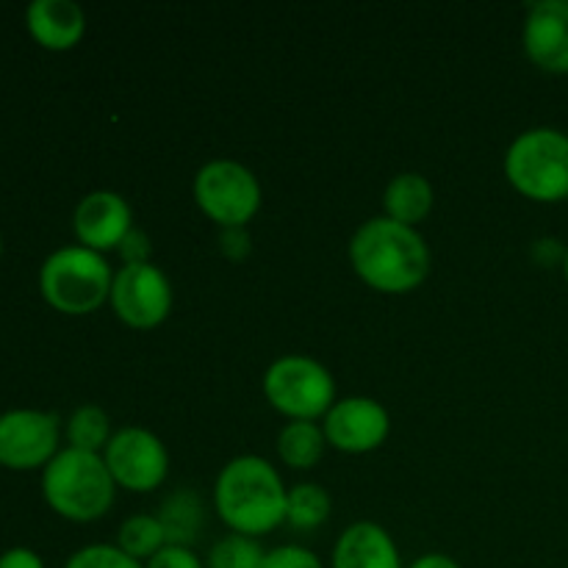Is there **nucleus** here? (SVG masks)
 Wrapping results in <instances>:
<instances>
[{
  "instance_id": "2eb2a0df",
  "label": "nucleus",
  "mask_w": 568,
  "mask_h": 568,
  "mask_svg": "<svg viewBox=\"0 0 568 568\" xmlns=\"http://www.w3.org/2000/svg\"><path fill=\"white\" fill-rule=\"evenodd\" d=\"M26 22L37 44L55 53L72 50L87 33V14L72 0H33L26 11Z\"/></svg>"
},
{
  "instance_id": "f03ea898",
  "label": "nucleus",
  "mask_w": 568,
  "mask_h": 568,
  "mask_svg": "<svg viewBox=\"0 0 568 568\" xmlns=\"http://www.w3.org/2000/svg\"><path fill=\"white\" fill-rule=\"evenodd\" d=\"M286 499L281 471L261 455H239L216 475L214 510L236 536L264 538L286 525Z\"/></svg>"
},
{
  "instance_id": "1a4fd4ad",
  "label": "nucleus",
  "mask_w": 568,
  "mask_h": 568,
  "mask_svg": "<svg viewBox=\"0 0 568 568\" xmlns=\"http://www.w3.org/2000/svg\"><path fill=\"white\" fill-rule=\"evenodd\" d=\"M103 460L116 488L131 494H150L170 475V453L153 430L122 427L103 449Z\"/></svg>"
},
{
  "instance_id": "aec40b11",
  "label": "nucleus",
  "mask_w": 568,
  "mask_h": 568,
  "mask_svg": "<svg viewBox=\"0 0 568 568\" xmlns=\"http://www.w3.org/2000/svg\"><path fill=\"white\" fill-rule=\"evenodd\" d=\"M116 547L125 555H131L139 564H148L153 555H159L166 547L164 527H161L155 514H136L128 516L116 532Z\"/></svg>"
},
{
  "instance_id": "c756f323",
  "label": "nucleus",
  "mask_w": 568,
  "mask_h": 568,
  "mask_svg": "<svg viewBox=\"0 0 568 568\" xmlns=\"http://www.w3.org/2000/svg\"><path fill=\"white\" fill-rule=\"evenodd\" d=\"M560 266H564V275H566V283H568V244H566V255H564V264H560Z\"/></svg>"
},
{
  "instance_id": "b1692460",
  "label": "nucleus",
  "mask_w": 568,
  "mask_h": 568,
  "mask_svg": "<svg viewBox=\"0 0 568 568\" xmlns=\"http://www.w3.org/2000/svg\"><path fill=\"white\" fill-rule=\"evenodd\" d=\"M264 568H325L320 555L311 552L300 544H283V547L266 549Z\"/></svg>"
},
{
  "instance_id": "dca6fc26",
  "label": "nucleus",
  "mask_w": 568,
  "mask_h": 568,
  "mask_svg": "<svg viewBox=\"0 0 568 568\" xmlns=\"http://www.w3.org/2000/svg\"><path fill=\"white\" fill-rule=\"evenodd\" d=\"M433 200H436V194H433L430 181L425 175L403 172V175L388 181L386 192H383V209H386L388 220L416 227L433 211Z\"/></svg>"
},
{
  "instance_id": "393cba45",
  "label": "nucleus",
  "mask_w": 568,
  "mask_h": 568,
  "mask_svg": "<svg viewBox=\"0 0 568 568\" xmlns=\"http://www.w3.org/2000/svg\"><path fill=\"white\" fill-rule=\"evenodd\" d=\"M144 568H205V564L200 560V555L194 552V549L166 544L159 555H153V558L144 564Z\"/></svg>"
},
{
  "instance_id": "6ab92c4d",
  "label": "nucleus",
  "mask_w": 568,
  "mask_h": 568,
  "mask_svg": "<svg viewBox=\"0 0 568 568\" xmlns=\"http://www.w3.org/2000/svg\"><path fill=\"white\" fill-rule=\"evenodd\" d=\"M333 499L320 483H297L288 488L286 525L297 532H314L331 519Z\"/></svg>"
},
{
  "instance_id": "7ed1b4c3",
  "label": "nucleus",
  "mask_w": 568,
  "mask_h": 568,
  "mask_svg": "<svg viewBox=\"0 0 568 568\" xmlns=\"http://www.w3.org/2000/svg\"><path fill=\"white\" fill-rule=\"evenodd\" d=\"M42 497L61 519L89 525L111 510L116 483L103 455L67 447L42 469Z\"/></svg>"
},
{
  "instance_id": "39448f33",
  "label": "nucleus",
  "mask_w": 568,
  "mask_h": 568,
  "mask_svg": "<svg viewBox=\"0 0 568 568\" xmlns=\"http://www.w3.org/2000/svg\"><path fill=\"white\" fill-rule=\"evenodd\" d=\"M505 178L532 203L568 200V133L549 125L521 131L505 150Z\"/></svg>"
},
{
  "instance_id": "a211bd4d",
  "label": "nucleus",
  "mask_w": 568,
  "mask_h": 568,
  "mask_svg": "<svg viewBox=\"0 0 568 568\" xmlns=\"http://www.w3.org/2000/svg\"><path fill=\"white\" fill-rule=\"evenodd\" d=\"M327 449V438L316 422H286L277 433V455L288 469H314Z\"/></svg>"
},
{
  "instance_id": "f3484780",
  "label": "nucleus",
  "mask_w": 568,
  "mask_h": 568,
  "mask_svg": "<svg viewBox=\"0 0 568 568\" xmlns=\"http://www.w3.org/2000/svg\"><path fill=\"white\" fill-rule=\"evenodd\" d=\"M155 516L164 527L166 544H172V547L192 549L205 530V503L200 494L189 491V488L170 494Z\"/></svg>"
},
{
  "instance_id": "7c9ffc66",
  "label": "nucleus",
  "mask_w": 568,
  "mask_h": 568,
  "mask_svg": "<svg viewBox=\"0 0 568 568\" xmlns=\"http://www.w3.org/2000/svg\"><path fill=\"white\" fill-rule=\"evenodd\" d=\"M0 255H3V242H0Z\"/></svg>"
},
{
  "instance_id": "412c9836",
  "label": "nucleus",
  "mask_w": 568,
  "mask_h": 568,
  "mask_svg": "<svg viewBox=\"0 0 568 568\" xmlns=\"http://www.w3.org/2000/svg\"><path fill=\"white\" fill-rule=\"evenodd\" d=\"M111 436H114L111 419L100 405H81L67 422V442H70L72 449H81V453L103 455Z\"/></svg>"
},
{
  "instance_id": "9b49d317",
  "label": "nucleus",
  "mask_w": 568,
  "mask_h": 568,
  "mask_svg": "<svg viewBox=\"0 0 568 568\" xmlns=\"http://www.w3.org/2000/svg\"><path fill=\"white\" fill-rule=\"evenodd\" d=\"M322 430L327 447L344 455H366L386 444L392 433V416L372 397H344L327 410Z\"/></svg>"
},
{
  "instance_id": "cd10ccee",
  "label": "nucleus",
  "mask_w": 568,
  "mask_h": 568,
  "mask_svg": "<svg viewBox=\"0 0 568 568\" xmlns=\"http://www.w3.org/2000/svg\"><path fill=\"white\" fill-rule=\"evenodd\" d=\"M0 568H44V564L33 549L14 547L0 555Z\"/></svg>"
},
{
  "instance_id": "c85d7f7f",
  "label": "nucleus",
  "mask_w": 568,
  "mask_h": 568,
  "mask_svg": "<svg viewBox=\"0 0 568 568\" xmlns=\"http://www.w3.org/2000/svg\"><path fill=\"white\" fill-rule=\"evenodd\" d=\"M408 568H460V564L444 552H427L422 558H416Z\"/></svg>"
},
{
  "instance_id": "4be33fe9",
  "label": "nucleus",
  "mask_w": 568,
  "mask_h": 568,
  "mask_svg": "<svg viewBox=\"0 0 568 568\" xmlns=\"http://www.w3.org/2000/svg\"><path fill=\"white\" fill-rule=\"evenodd\" d=\"M264 555L258 538L227 532L211 547L205 568H264Z\"/></svg>"
},
{
  "instance_id": "ddd939ff",
  "label": "nucleus",
  "mask_w": 568,
  "mask_h": 568,
  "mask_svg": "<svg viewBox=\"0 0 568 568\" xmlns=\"http://www.w3.org/2000/svg\"><path fill=\"white\" fill-rule=\"evenodd\" d=\"M78 244L94 253L105 255L109 250H120L122 239L133 231V211L122 194L100 189L87 194L72 214Z\"/></svg>"
},
{
  "instance_id": "f257e3e1",
  "label": "nucleus",
  "mask_w": 568,
  "mask_h": 568,
  "mask_svg": "<svg viewBox=\"0 0 568 568\" xmlns=\"http://www.w3.org/2000/svg\"><path fill=\"white\" fill-rule=\"evenodd\" d=\"M349 264L375 292L410 294L430 275V247L416 227L375 216L349 239Z\"/></svg>"
},
{
  "instance_id": "f8f14e48",
  "label": "nucleus",
  "mask_w": 568,
  "mask_h": 568,
  "mask_svg": "<svg viewBox=\"0 0 568 568\" xmlns=\"http://www.w3.org/2000/svg\"><path fill=\"white\" fill-rule=\"evenodd\" d=\"M521 44L538 70L568 75V0L532 3L521 28Z\"/></svg>"
},
{
  "instance_id": "4468645a",
  "label": "nucleus",
  "mask_w": 568,
  "mask_h": 568,
  "mask_svg": "<svg viewBox=\"0 0 568 568\" xmlns=\"http://www.w3.org/2000/svg\"><path fill=\"white\" fill-rule=\"evenodd\" d=\"M331 568H405L397 541L375 521H355L338 536Z\"/></svg>"
},
{
  "instance_id": "5701e85b",
  "label": "nucleus",
  "mask_w": 568,
  "mask_h": 568,
  "mask_svg": "<svg viewBox=\"0 0 568 568\" xmlns=\"http://www.w3.org/2000/svg\"><path fill=\"white\" fill-rule=\"evenodd\" d=\"M64 568H144V564L122 552L116 544H89L78 549Z\"/></svg>"
},
{
  "instance_id": "423d86ee",
  "label": "nucleus",
  "mask_w": 568,
  "mask_h": 568,
  "mask_svg": "<svg viewBox=\"0 0 568 568\" xmlns=\"http://www.w3.org/2000/svg\"><path fill=\"white\" fill-rule=\"evenodd\" d=\"M264 397L288 422H316L336 405V381L311 355H283L264 372Z\"/></svg>"
},
{
  "instance_id": "20e7f679",
  "label": "nucleus",
  "mask_w": 568,
  "mask_h": 568,
  "mask_svg": "<svg viewBox=\"0 0 568 568\" xmlns=\"http://www.w3.org/2000/svg\"><path fill=\"white\" fill-rule=\"evenodd\" d=\"M114 286V270L105 255L72 244L44 258L39 270V292L44 303L67 316H87L103 308Z\"/></svg>"
},
{
  "instance_id": "0eeeda50",
  "label": "nucleus",
  "mask_w": 568,
  "mask_h": 568,
  "mask_svg": "<svg viewBox=\"0 0 568 568\" xmlns=\"http://www.w3.org/2000/svg\"><path fill=\"white\" fill-rule=\"evenodd\" d=\"M194 203L220 231L247 227L261 211L264 192L250 166L231 159H216L194 175Z\"/></svg>"
},
{
  "instance_id": "9d476101",
  "label": "nucleus",
  "mask_w": 568,
  "mask_h": 568,
  "mask_svg": "<svg viewBox=\"0 0 568 568\" xmlns=\"http://www.w3.org/2000/svg\"><path fill=\"white\" fill-rule=\"evenodd\" d=\"M59 416L48 410H9L0 416V466L14 471L44 469L59 449Z\"/></svg>"
},
{
  "instance_id": "6e6552de",
  "label": "nucleus",
  "mask_w": 568,
  "mask_h": 568,
  "mask_svg": "<svg viewBox=\"0 0 568 568\" xmlns=\"http://www.w3.org/2000/svg\"><path fill=\"white\" fill-rule=\"evenodd\" d=\"M116 320L133 331H153L170 316L175 294L170 277L161 266L150 264H122L114 272V286L109 297Z\"/></svg>"
},
{
  "instance_id": "bb28decb",
  "label": "nucleus",
  "mask_w": 568,
  "mask_h": 568,
  "mask_svg": "<svg viewBox=\"0 0 568 568\" xmlns=\"http://www.w3.org/2000/svg\"><path fill=\"white\" fill-rule=\"evenodd\" d=\"M222 253L233 261H242L250 255V236H247V227H227L222 231V244H220Z\"/></svg>"
},
{
  "instance_id": "a878e982",
  "label": "nucleus",
  "mask_w": 568,
  "mask_h": 568,
  "mask_svg": "<svg viewBox=\"0 0 568 568\" xmlns=\"http://www.w3.org/2000/svg\"><path fill=\"white\" fill-rule=\"evenodd\" d=\"M116 253H120L122 264H150L153 247H150L148 233L139 231V227H133V231L122 239V244Z\"/></svg>"
}]
</instances>
